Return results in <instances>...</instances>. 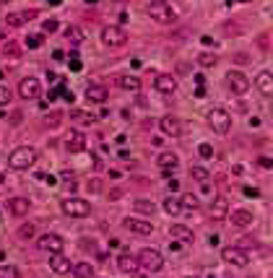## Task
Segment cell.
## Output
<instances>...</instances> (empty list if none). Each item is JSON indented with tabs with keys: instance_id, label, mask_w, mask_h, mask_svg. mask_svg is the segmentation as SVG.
<instances>
[{
	"instance_id": "1",
	"label": "cell",
	"mask_w": 273,
	"mask_h": 278,
	"mask_svg": "<svg viewBox=\"0 0 273 278\" xmlns=\"http://www.w3.org/2000/svg\"><path fill=\"white\" fill-rule=\"evenodd\" d=\"M34 161H37L34 148H29V146H18V148H13L11 156H8V167L16 169V172H24V169L34 167Z\"/></svg>"
},
{
	"instance_id": "2",
	"label": "cell",
	"mask_w": 273,
	"mask_h": 278,
	"mask_svg": "<svg viewBox=\"0 0 273 278\" xmlns=\"http://www.w3.org/2000/svg\"><path fill=\"white\" fill-rule=\"evenodd\" d=\"M148 16L156 21V24H174L177 21V11L167 3V0H151L148 3Z\"/></svg>"
},
{
	"instance_id": "3",
	"label": "cell",
	"mask_w": 273,
	"mask_h": 278,
	"mask_svg": "<svg viewBox=\"0 0 273 278\" xmlns=\"http://www.w3.org/2000/svg\"><path fill=\"white\" fill-rule=\"evenodd\" d=\"M60 208H63V213L71 216V219H86V216H91V203L83 200V198H65L60 203Z\"/></svg>"
},
{
	"instance_id": "4",
	"label": "cell",
	"mask_w": 273,
	"mask_h": 278,
	"mask_svg": "<svg viewBox=\"0 0 273 278\" xmlns=\"http://www.w3.org/2000/svg\"><path fill=\"white\" fill-rule=\"evenodd\" d=\"M135 258L141 260V265H143V270L146 273H159L164 268V258L159 255V250H154V247H143Z\"/></svg>"
},
{
	"instance_id": "5",
	"label": "cell",
	"mask_w": 273,
	"mask_h": 278,
	"mask_svg": "<svg viewBox=\"0 0 273 278\" xmlns=\"http://www.w3.org/2000/svg\"><path fill=\"white\" fill-rule=\"evenodd\" d=\"M208 125L214 128V133L226 135V133H229V128H232V117H229V112L221 109V107L211 109V112H208Z\"/></svg>"
},
{
	"instance_id": "6",
	"label": "cell",
	"mask_w": 273,
	"mask_h": 278,
	"mask_svg": "<svg viewBox=\"0 0 273 278\" xmlns=\"http://www.w3.org/2000/svg\"><path fill=\"white\" fill-rule=\"evenodd\" d=\"M224 81H226V88H229L232 94H237V97H245L247 88H250V81H247L245 73H239V71H229V73L224 76Z\"/></svg>"
},
{
	"instance_id": "7",
	"label": "cell",
	"mask_w": 273,
	"mask_h": 278,
	"mask_svg": "<svg viewBox=\"0 0 273 278\" xmlns=\"http://www.w3.org/2000/svg\"><path fill=\"white\" fill-rule=\"evenodd\" d=\"M102 42L107 47H125L128 44V34L120 26H104L102 29Z\"/></svg>"
},
{
	"instance_id": "8",
	"label": "cell",
	"mask_w": 273,
	"mask_h": 278,
	"mask_svg": "<svg viewBox=\"0 0 273 278\" xmlns=\"http://www.w3.org/2000/svg\"><path fill=\"white\" fill-rule=\"evenodd\" d=\"M18 94H21V99H37V97L42 94V83H39V78H34V76L24 78V81L18 83Z\"/></svg>"
},
{
	"instance_id": "9",
	"label": "cell",
	"mask_w": 273,
	"mask_h": 278,
	"mask_svg": "<svg viewBox=\"0 0 273 278\" xmlns=\"http://www.w3.org/2000/svg\"><path fill=\"white\" fill-rule=\"evenodd\" d=\"M221 258L229 263V265H237V268H245L250 263L245 250H239V247H221Z\"/></svg>"
},
{
	"instance_id": "10",
	"label": "cell",
	"mask_w": 273,
	"mask_h": 278,
	"mask_svg": "<svg viewBox=\"0 0 273 278\" xmlns=\"http://www.w3.org/2000/svg\"><path fill=\"white\" fill-rule=\"evenodd\" d=\"M63 237L60 234H42L37 239V250H44V252H60L63 250Z\"/></svg>"
},
{
	"instance_id": "11",
	"label": "cell",
	"mask_w": 273,
	"mask_h": 278,
	"mask_svg": "<svg viewBox=\"0 0 273 278\" xmlns=\"http://www.w3.org/2000/svg\"><path fill=\"white\" fill-rule=\"evenodd\" d=\"M50 270H52V273H57V275L73 273V263L68 260L63 252H52V258H50Z\"/></svg>"
},
{
	"instance_id": "12",
	"label": "cell",
	"mask_w": 273,
	"mask_h": 278,
	"mask_svg": "<svg viewBox=\"0 0 273 278\" xmlns=\"http://www.w3.org/2000/svg\"><path fill=\"white\" fill-rule=\"evenodd\" d=\"M159 128H162L164 135H172V138H179L182 135V122L174 117V114H164V117L159 120Z\"/></svg>"
},
{
	"instance_id": "13",
	"label": "cell",
	"mask_w": 273,
	"mask_h": 278,
	"mask_svg": "<svg viewBox=\"0 0 273 278\" xmlns=\"http://www.w3.org/2000/svg\"><path fill=\"white\" fill-rule=\"evenodd\" d=\"M154 88L159 91V94H174V91H177V81L169 73H159L154 78Z\"/></svg>"
},
{
	"instance_id": "14",
	"label": "cell",
	"mask_w": 273,
	"mask_h": 278,
	"mask_svg": "<svg viewBox=\"0 0 273 278\" xmlns=\"http://www.w3.org/2000/svg\"><path fill=\"white\" fill-rule=\"evenodd\" d=\"M117 268H120L123 273H128V275H135V273L143 270L141 260L133 258V255H120V258H117Z\"/></svg>"
},
{
	"instance_id": "15",
	"label": "cell",
	"mask_w": 273,
	"mask_h": 278,
	"mask_svg": "<svg viewBox=\"0 0 273 278\" xmlns=\"http://www.w3.org/2000/svg\"><path fill=\"white\" fill-rule=\"evenodd\" d=\"M123 226H125L128 231H133V234H141V237H148L151 231H154V226H151L148 221H143V219H125Z\"/></svg>"
},
{
	"instance_id": "16",
	"label": "cell",
	"mask_w": 273,
	"mask_h": 278,
	"mask_svg": "<svg viewBox=\"0 0 273 278\" xmlns=\"http://www.w3.org/2000/svg\"><path fill=\"white\" fill-rule=\"evenodd\" d=\"M65 148L71 151V153H81L83 148H86V138H83V133H76V130H71L65 135Z\"/></svg>"
},
{
	"instance_id": "17",
	"label": "cell",
	"mask_w": 273,
	"mask_h": 278,
	"mask_svg": "<svg viewBox=\"0 0 273 278\" xmlns=\"http://www.w3.org/2000/svg\"><path fill=\"white\" fill-rule=\"evenodd\" d=\"M29 208H32L29 198H11V200H8V213L16 216V219L26 216V213H29Z\"/></svg>"
},
{
	"instance_id": "18",
	"label": "cell",
	"mask_w": 273,
	"mask_h": 278,
	"mask_svg": "<svg viewBox=\"0 0 273 278\" xmlns=\"http://www.w3.org/2000/svg\"><path fill=\"white\" fill-rule=\"evenodd\" d=\"M169 234L177 239V242H182V244H193V239H195V234L185 226V224H174V226H169Z\"/></svg>"
},
{
	"instance_id": "19",
	"label": "cell",
	"mask_w": 273,
	"mask_h": 278,
	"mask_svg": "<svg viewBox=\"0 0 273 278\" xmlns=\"http://www.w3.org/2000/svg\"><path fill=\"white\" fill-rule=\"evenodd\" d=\"M255 86H258V91H260L263 97H273V73L260 71L258 78H255Z\"/></svg>"
},
{
	"instance_id": "20",
	"label": "cell",
	"mask_w": 273,
	"mask_h": 278,
	"mask_svg": "<svg viewBox=\"0 0 273 278\" xmlns=\"http://www.w3.org/2000/svg\"><path fill=\"white\" fill-rule=\"evenodd\" d=\"M29 18H37V8L34 11H24V13H8L6 16V24L16 29V26H24Z\"/></svg>"
},
{
	"instance_id": "21",
	"label": "cell",
	"mask_w": 273,
	"mask_h": 278,
	"mask_svg": "<svg viewBox=\"0 0 273 278\" xmlns=\"http://www.w3.org/2000/svg\"><path fill=\"white\" fill-rule=\"evenodd\" d=\"M226 213H229V203H226L224 198H216V200L211 203V208H208V216H211L214 221H221Z\"/></svg>"
},
{
	"instance_id": "22",
	"label": "cell",
	"mask_w": 273,
	"mask_h": 278,
	"mask_svg": "<svg viewBox=\"0 0 273 278\" xmlns=\"http://www.w3.org/2000/svg\"><path fill=\"white\" fill-rule=\"evenodd\" d=\"M86 99H88L91 104H102V102L107 99V88L99 86V83H91V86L86 88Z\"/></svg>"
},
{
	"instance_id": "23",
	"label": "cell",
	"mask_w": 273,
	"mask_h": 278,
	"mask_svg": "<svg viewBox=\"0 0 273 278\" xmlns=\"http://www.w3.org/2000/svg\"><path fill=\"white\" fill-rule=\"evenodd\" d=\"M71 120H73L76 125H97V114L83 112V109H73V112H71Z\"/></svg>"
},
{
	"instance_id": "24",
	"label": "cell",
	"mask_w": 273,
	"mask_h": 278,
	"mask_svg": "<svg viewBox=\"0 0 273 278\" xmlns=\"http://www.w3.org/2000/svg\"><path fill=\"white\" fill-rule=\"evenodd\" d=\"M156 164L162 167V169H177V167H179V159H177V153H172V151H164V153H159Z\"/></svg>"
},
{
	"instance_id": "25",
	"label": "cell",
	"mask_w": 273,
	"mask_h": 278,
	"mask_svg": "<svg viewBox=\"0 0 273 278\" xmlns=\"http://www.w3.org/2000/svg\"><path fill=\"white\" fill-rule=\"evenodd\" d=\"M232 224L234 226H250L253 224V213H250L247 208H237V211H232Z\"/></svg>"
},
{
	"instance_id": "26",
	"label": "cell",
	"mask_w": 273,
	"mask_h": 278,
	"mask_svg": "<svg viewBox=\"0 0 273 278\" xmlns=\"http://www.w3.org/2000/svg\"><path fill=\"white\" fill-rule=\"evenodd\" d=\"M73 275H78V278H94L97 270H94V265H91V263H76L73 265Z\"/></svg>"
},
{
	"instance_id": "27",
	"label": "cell",
	"mask_w": 273,
	"mask_h": 278,
	"mask_svg": "<svg viewBox=\"0 0 273 278\" xmlns=\"http://www.w3.org/2000/svg\"><path fill=\"white\" fill-rule=\"evenodd\" d=\"M133 211L138 213V216H151V213L156 211V205H154L151 200H135V203H133Z\"/></svg>"
},
{
	"instance_id": "28",
	"label": "cell",
	"mask_w": 273,
	"mask_h": 278,
	"mask_svg": "<svg viewBox=\"0 0 273 278\" xmlns=\"http://www.w3.org/2000/svg\"><path fill=\"white\" fill-rule=\"evenodd\" d=\"M117 83L125 91H141V81L135 78V76H117Z\"/></svg>"
},
{
	"instance_id": "29",
	"label": "cell",
	"mask_w": 273,
	"mask_h": 278,
	"mask_svg": "<svg viewBox=\"0 0 273 278\" xmlns=\"http://www.w3.org/2000/svg\"><path fill=\"white\" fill-rule=\"evenodd\" d=\"M179 200H182V208H185V211H195V208H200V200H198V195H193V193L179 195Z\"/></svg>"
},
{
	"instance_id": "30",
	"label": "cell",
	"mask_w": 273,
	"mask_h": 278,
	"mask_svg": "<svg viewBox=\"0 0 273 278\" xmlns=\"http://www.w3.org/2000/svg\"><path fill=\"white\" fill-rule=\"evenodd\" d=\"M162 205L169 216H179V211H182V200H177V198H167Z\"/></svg>"
},
{
	"instance_id": "31",
	"label": "cell",
	"mask_w": 273,
	"mask_h": 278,
	"mask_svg": "<svg viewBox=\"0 0 273 278\" xmlns=\"http://www.w3.org/2000/svg\"><path fill=\"white\" fill-rule=\"evenodd\" d=\"M3 55H6V57L18 60V57H21V47H18L16 42H13V44H11V42H6V44H3Z\"/></svg>"
},
{
	"instance_id": "32",
	"label": "cell",
	"mask_w": 273,
	"mask_h": 278,
	"mask_svg": "<svg viewBox=\"0 0 273 278\" xmlns=\"http://www.w3.org/2000/svg\"><path fill=\"white\" fill-rule=\"evenodd\" d=\"M198 63H200V68H214L219 63V57L214 52H203V55H198Z\"/></svg>"
},
{
	"instance_id": "33",
	"label": "cell",
	"mask_w": 273,
	"mask_h": 278,
	"mask_svg": "<svg viewBox=\"0 0 273 278\" xmlns=\"http://www.w3.org/2000/svg\"><path fill=\"white\" fill-rule=\"evenodd\" d=\"M42 44H44V34H29L26 37V47L29 50H39Z\"/></svg>"
},
{
	"instance_id": "34",
	"label": "cell",
	"mask_w": 273,
	"mask_h": 278,
	"mask_svg": "<svg viewBox=\"0 0 273 278\" xmlns=\"http://www.w3.org/2000/svg\"><path fill=\"white\" fill-rule=\"evenodd\" d=\"M190 177H193L195 182H208V169H206V167H193V169H190Z\"/></svg>"
},
{
	"instance_id": "35",
	"label": "cell",
	"mask_w": 273,
	"mask_h": 278,
	"mask_svg": "<svg viewBox=\"0 0 273 278\" xmlns=\"http://www.w3.org/2000/svg\"><path fill=\"white\" fill-rule=\"evenodd\" d=\"M34 231H37L34 224H24V226L18 229V237H21V239H32V237H34Z\"/></svg>"
},
{
	"instance_id": "36",
	"label": "cell",
	"mask_w": 273,
	"mask_h": 278,
	"mask_svg": "<svg viewBox=\"0 0 273 278\" xmlns=\"http://www.w3.org/2000/svg\"><path fill=\"white\" fill-rule=\"evenodd\" d=\"M60 120H63V112H52V114H47V117H44V125H47V128H57Z\"/></svg>"
},
{
	"instance_id": "37",
	"label": "cell",
	"mask_w": 273,
	"mask_h": 278,
	"mask_svg": "<svg viewBox=\"0 0 273 278\" xmlns=\"http://www.w3.org/2000/svg\"><path fill=\"white\" fill-rule=\"evenodd\" d=\"M68 39H71L73 44H78V42L83 39V32H81V29H76V26H73V29H68Z\"/></svg>"
},
{
	"instance_id": "38",
	"label": "cell",
	"mask_w": 273,
	"mask_h": 278,
	"mask_svg": "<svg viewBox=\"0 0 273 278\" xmlns=\"http://www.w3.org/2000/svg\"><path fill=\"white\" fill-rule=\"evenodd\" d=\"M68 68H71V71H76V73L81 71V68H83V63L78 60V55H71V63H68Z\"/></svg>"
},
{
	"instance_id": "39",
	"label": "cell",
	"mask_w": 273,
	"mask_h": 278,
	"mask_svg": "<svg viewBox=\"0 0 273 278\" xmlns=\"http://www.w3.org/2000/svg\"><path fill=\"white\" fill-rule=\"evenodd\" d=\"M258 167H260V169H273V159H268V156H258Z\"/></svg>"
},
{
	"instance_id": "40",
	"label": "cell",
	"mask_w": 273,
	"mask_h": 278,
	"mask_svg": "<svg viewBox=\"0 0 273 278\" xmlns=\"http://www.w3.org/2000/svg\"><path fill=\"white\" fill-rule=\"evenodd\" d=\"M0 273H3V278H16V275H18V268H13V265H3V270H0Z\"/></svg>"
},
{
	"instance_id": "41",
	"label": "cell",
	"mask_w": 273,
	"mask_h": 278,
	"mask_svg": "<svg viewBox=\"0 0 273 278\" xmlns=\"http://www.w3.org/2000/svg\"><path fill=\"white\" fill-rule=\"evenodd\" d=\"M198 153H200V156H203V159H211V156H214V148H211V146H208V143H203V146H200V148H198Z\"/></svg>"
},
{
	"instance_id": "42",
	"label": "cell",
	"mask_w": 273,
	"mask_h": 278,
	"mask_svg": "<svg viewBox=\"0 0 273 278\" xmlns=\"http://www.w3.org/2000/svg\"><path fill=\"white\" fill-rule=\"evenodd\" d=\"M11 102V91L3 86V88H0V104H8Z\"/></svg>"
},
{
	"instance_id": "43",
	"label": "cell",
	"mask_w": 273,
	"mask_h": 278,
	"mask_svg": "<svg viewBox=\"0 0 273 278\" xmlns=\"http://www.w3.org/2000/svg\"><path fill=\"white\" fill-rule=\"evenodd\" d=\"M57 26H60L57 21H44V24H42V29H44V32H57Z\"/></svg>"
},
{
	"instance_id": "44",
	"label": "cell",
	"mask_w": 273,
	"mask_h": 278,
	"mask_svg": "<svg viewBox=\"0 0 273 278\" xmlns=\"http://www.w3.org/2000/svg\"><path fill=\"white\" fill-rule=\"evenodd\" d=\"M245 195H250V198H258V190H255V188H245Z\"/></svg>"
},
{
	"instance_id": "45",
	"label": "cell",
	"mask_w": 273,
	"mask_h": 278,
	"mask_svg": "<svg viewBox=\"0 0 273 278\" xmlns=\"http://www.w3.org/2000/svg\"><path fill=\"white\" fill-rule=\"evenodd\" d=\"M169 190H172V193H177V190H179V182H174V179H169Z\"/></svg>"
},
{
	"instance_id": "46",
	"label": "cell",
	"mask_w": 273,
	"mask_h": 278,
	"mask_svg": "<svg viewBox=\"0 0 273 278\" xmlns=\"http://www.w3.org/2000/svg\"><path fill=\"white\" fill-rule=\"evenodd\" d=\"M47 3H50V6H60V3H63V0H47Z\"/></svg>"
},
{
	"instance_id": "47",
	"label": "cell",
	"mask_w": 273,
	"mask_h": 278,
	"mask_svg": "<svg viewBox=\"0 0 273 278\" xmlns=\"http://www.w3.org/2000/svg\"><path fill=\"white\" fill-rule=\"evenodd\" d=\"M239 3H253V0H239Z\"/></svg>"
}]
</instances>
